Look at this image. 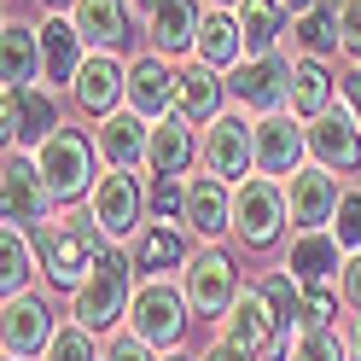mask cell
Masks as SVG:
<instances>
[{"mask_svg":"<svg viewBox=\"0 0 361 361\" xmlns=\"http://www.w3.org/2000/svg\"><path fill=\"white\" fill-rule=\"evenodd\" d=\"M35 257H41V280L59 291H82V280L94 274V262L105 257V233L94 216H59L53 228L35 233Z\"/></svg>","mask_w":361,"mask_h":361,"instance_id":"cell-1","label":"cell"},{"mask_svg":"<svg viewBox=\"0 0 361 361\" xmlns=\"http://www.w3.org/2000/svg\"><path fill=\"white\" fill-rule=\"evenodd\" d=\"M134 257L123 245H105V257L94 262V274L82 280V291H71V321H82L87 332H111L128 321V303H134Z\"/></svg>","mask_w":361,"mask_h":361,"instance_id":"cell-2","label":"cell"},{"mask_svg":"<svg viewBox=\"0 0 361 361\" xmlns=\"http://www.w3.org/2000/svg\"><path fill=\"white\" fill-rule=\"evenodd\" d=\"M0 221L24 233H41L59 221V198L41 175L35 152H6V164H0Z\"/></svg>","mask_w":361,"mask_h":361,"instance_id":"cell-3","label":"cell"},{"mask_svg":"<svg viewBox=\"0 0 361 361\" xmlns=\"http://www.w3.org/2000/svg\"><path fill=\"white\" fill-rule=\"evenodd\" d=\"M35 164H41V175H47V187H53L59 204H87V192L99 187V169H94L99 146H94V134H82L71 123L35 152Z\"/></svg>","mask_w":361,"mask_h":361,"instance_id":"cell-4","label":"cell"},{"mask_svg":"<svg viewBox=\"0 0 361 361\" xmlns=\"http://www.w3.org/2000/svg\"><path fill=\"white\" fill-rule=\"evenodd\" d=\"M187 321H192V303H187V291H180V280H140V291H134V303H128V332L134 338H146V344L164 355L175 350L180 338H187Z\"/></svg>","mask_w":361,"mask_h":361,"instance_id":"cell-5","label":"cell"},{"mask_svg":"<svg viewBox=\"0 0 361 361\" xmlns=\"http://www.w3.org/2000/svg\"><path fill=\"white\" fill-rule=\"evenodd\" d=\"M87 216L99 221L105 245H134L146 233V180L134 169H105L99 187L87 192Z\"/></svg>","mask_w":361,"mask_h":361,"instance_id":"cell-6","label":"cell"},{"mask_svg":"<svg viewBox=\"0 0 361 361\" xmlns=\"http://www.w3.org/2000/svg\"><path fill=\"white\" fill-rule=\"evenodd\" d=\"M216 326H221L216 338L239 344L251 361H286L291 355V332L280 326V314H274V303L262 298V286H245L239 303L228 309V321H216Z\"/></svg>","mask_w":361,"mask_h":361,"instance_id":"cell-7","label":"cell"},{"mask_svg":"<svg viewBox=\"0 0 361 361\" xmlns=\"http://www.w3.org/2000/svg\"><path fill=\"white\" fill-rule=\"evenodd\" d=\"M204 175H221L228 187H239L245 175H257V117L251 111H221L216 123H204V146H198Z\"/></svg>","mask_w":361,"mask_h":361,"instance_id":"cell-8","label":"cell"},{"mask_svg":"<svg viewBox=\"0 0 361 361\" xmlns=\"http://www.w3.org/2000/svg\"><path fill=\"white\" fill-rule=\"evenodd\" d=\"M291 221V204H286V180H268V175H245L233 187V239L262 251L274 245Z\"/></svg>","mask_w":361,"mask_h":361,"instance_id":"cell-9","label":"cell"},{"mask_svg":"<svg viewBox=\"0 0 361 361\" xmlns=\"http://www.w3.org/2000/svg\"><path fill=\"white\" fill-rule=\"evenodd\" d=\"M64 128L53 87H0V134H6V152H41Z\"/></svg>","mask_w":361,"mask_h":361,"instance_id":"cell-10","label":"cell"},{"mask_svg":"<svg viewBox=\"0 0 361 361\" xmlns=\"http://www.w3.org/2000/svg\"><path fill=\"white\" fill-rule=\"evenodd\" d=\"M180 291H187L198 321H228V309L239 303L245 280H239V268H233V257L221 245H204V251L180 268Z\"/></svg>","mask_w":361,"mask_h":361,"instance_id":"cell-11","label":"cell"},{"mask_svg":"<svg viewBox=\"0 0 361 361\" xmlns=\"http://www.w3.org/2000/svg\"><path fill=\"white\" fill-rule=\"evenodd\" d=\"M291 64L286 53H262V59H239L228 71V99L251 117H274L291 105Z\"/></svg>","mask_w":361,"mask_h":361,"instance_id":"cell-12","label":"cell"},{"mask_svg":"<svg viewBox=\"0 0 361 361\" xmlns=\"http://www.w3.org/2000/svg\"><path fill=\"white\" fill-rule=\"evenodd\" d=\"M53 332H59V321H53V303L41 298V291L0 298V344H6V355H18V361L47 355Z\"/></svg>","mask_w":361,"mask_h":361,"instance_id":"cell-13","label":"cell"},{"mask_svg":"<svg viewBox=\"0 0 361 361\" xmlns=\"http://www.w3.org/2000/svg\"><path fill=\"white\" fill-rule=\"evenodd\" d=\"M303 164H309V123H298L291 111L257 117V175L291 180Z\"/></svg>","mask_w":361,"mask_h":361,"instance_id":"cell-14","label":"cell"},{"mask_svg":"<svg viewBox=\"0 0 361 361\" xmlns=\"http://www.w3.org/2000/svg\"><path fill=\"white\" fill-rule=\"evenodd\" d=\"M309 164H321L332 175H355L361 169V123H355V111L344 99L309 123Z\"/></svg>","mask_w":361,"mask_h":361,"instance_id":"cell-15","label":"cell"},{"mask_svg":"<svg viewBox=\"0 0 361 361\" xmlns=\"http://www.w3.org/2000/svg\"><path fill=\"white\" fill-rule=\"evenodd\" d=\"M338 198H344L338 175H332V169H321V164H303L298 175L286 180L291 228H298V233H321V228H332V216H338Z\"/></svg>","mask_w":361,"mask_h":361,"instance_id":"cell-16","label":"cell"},{"mask_svg":"<svg viewBox=\"0 0 361 361\" xmlns=\"http://www.w3.org/2000/svg\"><path fill=\"white\" fill-rule=\"evenodd\" d=\"M71 99H76L82 117H94V123L111 117V111H123L128 105V64L117 53H87L82 76L71 82Z\"/></svg>","mask_w":361,"mask_h":361,"instance_id":"cell-17","label":"cell"},{"mask_svg":"<svg viewBox=\"0 0 361 361\" xmlns=\"http://www.w3.org/2000/svg\"><path fill=\"white\" fill-rule=\"evenodd\" d=\"M128 111H140L146 123H164L169 111H180V71L164 53H140L128 64Z\"/></svg>","mask_w":361,"mask_h":361,"instance_id":"cell-18","label":"cell"},{"mask_svg":"<svg viewBox=\"0 0 361 361\" xmlns=\"http://www.w3.org/2000/svg\"><path fill=\"white\" fill-rule=\"evenodd\" d=\"M180 228H187L198 245H221L233 233V187L221 175L187 180V216H180Z\"/></svg>","mask_w":361,"mask_h":361,"instance_id":"cell-19","label":"cell"},{"mask_svg":"<svg viewBox=\"0 0 361 361\" xmlns=\"http://www.w3.org/2000/svg\"><path fill=\"white\" fill-rule=\"evenodd\" d=\"M94 146L105 157V169H146V152H152V123L140 117V111H111V117L94 123Z\"/></svg>","mask_w":361,"mask_h":361,"instance_id":"cell-20","label":"cell"},{"mask_svg":"<svg viewBox=\"0 0 361 361\" xmlns=\"http://www.w3.org/2000/svg\"><path fill=\"white\" fill-rule=\"evenodd\" d=\"M87 64V41L76 35L71 12H47L41 18V87H71Z\"/></svg>","mask_w":361,"mask_h":361,"instance_id":"cell-21","label":"cell"},{"mask_svg":"<svg viewBox=\"0 0 361 361\" xmlns=\"http://www.w3.org/2000/svg\"><path fill=\"white\" fill-rule=\"evenodd\" d=\"M198 146H204L198 123L187 117V111H169L164 123H152V152H146V169H152V175L180 180V175L198 164Z\"/></svg>","mask_w":361,"mask_h":361,"instance_id":"cell-22","label":"cell"},{"mask_svg":"<svg viewBox=\"0 0 361 361\" xmlns=\"http://www.w3.org/2000/svg\"><path fill=\"white\" fill-rule=\"evenodd\" d=\"M198 24H204L198 0H152V6H146L152 53H164V59H187V53H198Z\"/></svg>","mask_w":361,"mask_h":361,"instance_id":"cell-23","label":"cell"},{"mask_svg":"<svg viewBox=\"0 0 361 361\" xmlns=\"http://www.w3.org/2000/svg\"><path fill=\"white\" fill-rule=\"evenodd\" d=\"M71 24L87 41V53H123L134 35V6L128 0H76Z\"/></svg>","mask_w":361,"mask_h":361,"instance_id":"cell-24","label":"cell"},{"mask_svg":"<svg viewBox=\"0 0 361 361\" xmlns=\"http://www.w3.org/2000/svg\"><path fill=\"white\" fill-rule=\"evenodd\" d=\"M344 245H338L332 228L321 233H291V251H286V274L298 286H338V268H344Z\"/></svg>","mask_w":361,"mask_h":361,"instance_id":"cell-25","label":"cell"},{"mask_svg":"<svg viewBox=\"0 0 361 361\" xmlns=\"http://www.w3.org/2000/svg\"><path fill=\"white\" fill-rule=\"evenodd\" d=\"M134 268H140V280H164L175 268H187L192 251H187V228H169V221H152V228L128 245Z\"/></svg>","mask_w":361,"mask_h":361,"instance_id":"cell-26","label":"cell"},{"mask_svg":"<svg viewBox=\"0 0 361 361\" xmlns=\"http://www.w3.org/2000/svg\"><path fill=\"white\" fill-rule=\"evenodd\" d=\"M291 47H298V59L344 53V0H321L303 18H291Z\"/></svg>","mask_w":361,"mask_h":361,"instance_id":"cell-27","label":"cell"},{"mask_svg":"<svg viewBox=\"0 0 361 361\" xmlns=\"http://www.w3.org/2000/svg\"><path fill=\"white\" fill-rule=\"evenodd\" d=\"M0 82L6 87H35L41 82V24L6 18V30H0Z\"/></svg>","mask_w":361,"mask_h":361,"instance_id":"cell-28","label":"cell"},{"mask_svg":"<svg viewBox=\"0 0 361 361\" xmlns=\"http://www.w3.org/2000/svg\"><path fill=\"white\" fill-rule=\"evenodd\" d=\"M332 105H338V76L326 71V59H298L291 64V105L286 111L298 123H314Z\"/></svg>","mask_w":361,"mask_h":361,"instance_id":"cell-29","label":"cell"},{"mask_svg":"<svg viewBox=\"0 0 361 361\" xmlns=\"http://www.w3.org/2000/svg\"><path fill=\"white\" fill-rule=\"evenodd\" d=\"M239 35H245V59H262V53H280V35L291 24L286 0H239Z\"/></svg>","mask_w":361,"mask_h":361,"instance_id":"cell-30","label":"cell"},{"mask_svg":"<svg viewBox=\"0 0 361 361\" xmlns=\"http://www.w3.org/2000/svg\"><path fill=\"white\" fill-rule=\"evenodd\" d=\"M221 99H228V76H221L216 64L192 59L187 71H180V111H187L192 123H216L221 111H228Z\"/></svg>","mask_w":361,"mask_h":361,"instance_id":"cell-31","label":"cell"},{"mask_svg":"<svg viewBox=\"0 0 361 361\" xmlns=\"http://www.w3.org/2000/svg\"><path fill=\"white\" fill-rule=\"evenodd\" d=\"M35 274H41L35 233L6 228V221H0V298H18V291H30V280H35Z\"/></svg>","mask_w":361,"mask_h":361,"instance_id":"cell-32","label":"cell"},{"mask_svg":"<svg viewBox=\"0 0 361 361\" xmlns=\"http://www.w3.org/2000/svg\"><path fill=\"white\" fill-rule=\"evenodd\" d=\"M192 59L216 64V71H233V64L245 59L239 18H233V12H204V24H198V53H192Z\"/></svg>","mask_w":361,"mask_h":361,"instance_id":"cell-33","label":"cell"},{"mask_svg":"<svg viewBox=\"0 0 361 361\" xmlns=\"http://www.w3.org/2000/svg\"><path fill=\"white\" fill-rule=\"evenodd\" d=\"M262 298L274 303V314H280V326H286V332H303V326H309V291H303L298 280H291L286 268L262 280Z\"/></svg>","mask_w":361,"mask_h":361,"instance_id":"cell-34","label":"cell"},{"mask_svg":"<svg viewBox=\"0 0 361 361\" xmlns=\"http://www.w3.org/2000/svg\"><path fill=\"white\" fill-rule=\"evenodd\" d=\"M41 361H105V344H99V332H87L82 321H64Z\"/></svg>","mask_w":361,"mask_h":361,"instance_id":"cell-35","label":"cell"},{"mask_svg":"<svg viewBox=\"0 0 361 361\" xmlns=\"http://www.w3.org/2000/svg\"><path fill=\"white\" fill-rule=\"evenodd\" d=\"M286 361H350V350H344V338L332 326H303V332H291Z\"/></svg>","mask_w":361,"mask_h":361,"instance_id":"cell-36","label":"cell"},{"mask_svg":"<svg viewBox=\"0 0 361 361\" xmlns=\"http://www.w3.org/2000/svg\"><path fill=\"white\" fill-rule=\"evenodd\" d=\"M146 210H152V221H169V228H180V216H187V180L152 175V187H146Z\"/></svg>","mask_w":361,"mask_h":361,"instance_id":"cell-37","label":"cell"},{"mask_svg":"<svg viewBox=\"0 0 361 361\" xmlns=\"http://www.w3.org/2000/svg\"><path fill=\"white\" fill-rule=\"evenodd\" d=\"M332 233L344 251H361V187H344L338 198V216H332Z\"/></svg>","mask_w":361,"mask_h":361,"instance_id":"cell-38","label":"cell"},{"mask_svg":"<svg viewBox=\"0 0 361 361\" xmlns=\"http://www.w3.org/2000/svg\"><path fill=\"white\" fill-rule=\"evenodd\" d=\"M105 361H164V355H157L146 338H134L123 326V332H105Z\"/></svg>","mask_w":361,"mask_h":361,"instance_id":"cell-39","label":"cell"},{"mask_svg":"<svg viewBox=\"0 0 361 361\" xmlns=\"http://www.w3.org/2000/svg\"><path fill=\"white\" fill-rule=\"evenodd\" d=\"M338 298H344L350 314H361V251H350L344 268H338Z\"/></svg>","mask_w":361,"mask_h":361,"instance_id":"cell-40","label":"cell"},{"mask_svg":"<svg viewBox=\"0 0 361 361\" xmlns=\"http://www.w3.org/2000/svg\"><path fill=\"white\" fill-rule=\"evenodd\" d=\"M344 59L361 64V0H344Z\"/></svg>","mask_w":361,"mask_h":361,"instance_id":"cell-41","label":"cell"},{"mask_svg":"<svg viewBox=\"0 0 361 361\" xmlns=\"http://www.w3.org/2000/svg\"><path fill=\"white\" fill-rule=\"evenodd\" d=\"M338 99H344L355 111V123H361V64H350V76H338Z\"/></svg>","mask_w":361,"mask_h":361,"instance_id":"cell-42","label":"cell"},{"mask_svg":"<svg viewBox=\"0 0 361 361\" xmlns=\"http://www.w3.org/2000/svg\"><path fill=\"white\" fill-rule=\"evenodd\" d=\"M198 361H251V355H245L239 344H228V338H216V344H210L204 355H198Z\"/></svg>","mask_w":361,"mask_h":361,"instance_id":"cell-43","label":"cell"},{"mask_svg":"<svg viewBox=\"0 0 361 361\" xmlns=\"http://www.w3.org/2000/svg\"><path fill=\"white\" fill-rule=\"evenodd\" d=\"M344 350H350V361H361V314L344 326Z\"/></svg>","mask_w":361,"mask_h":361,"instance_id":"cell-44","label":"cell"},{"mask_svg":"<svg viewBox=\"0 0 361 361\" xmlns=\"http://www.w3.org/2000/svg\"><path fill=\"white\" fill-rule=\"evenodd\" d=\"M309 6H321V0H286V12H291V18H303Z\"/></svg>","mask_w":361,"mask_h":361,"instance_id":"cell-45","label":"cell"},{"mask_svg":"<svg viewBox=\"0 0 361 361\" xmlns=\"http://www.w3.org/2000/svg\"><path fill=\"white\" fill-rule=\"evenodd\" d=\"M204 12H239V0H204Z\"/></svg>","mask_w":361,"mask_h":361,"instance_id":"cell-46","label":"cell"},{"mask_svg":"<svg viewBox=\"0 0 361 361\" xmlns=\"http://www.w3.org/2000/svg\"><path fill=\"white\" fill-rule=\"evenodd\" d=\"M41 6H47V12H71L76 0H41Z\"/></svg>","mask_w":361,"mask_h":361,"instance_id":"cell-47","label":"cell"},{"mask_svg":"<svg viewBox=\"0 0 361 361\" xmlns=\"http://www.w3.org/2000/svg\"><path fill=\"white\" fill-rule=\"evenodd\" d=\"M164 361H198V355H180V350H164Z\"/></svg>","mask_w":361,"mask_h":361,"instance_id":"cell-48","label":"cell"},{"mask_svg":"<svg viewBox=\"0 0 361 361\" xmlns=\"http://www.w3.org/2000/svg\"><path fill=\"white\" fill-rule=\"evenodd\" d=\"M128 6H140V12H146V6H152V0H128Z\"/></svg>","mask_w":361,"mask_h":361,"instance_id":"cell-49","label":"cell"},{"mask_svg":"<svg viewBox=\"0 0 361 361\" xmlns=\"http://www.w3.org/2000/svg\"><path fill=\"white\" fill-rule=\"evenodd\" d=\"M6 361H18V355H6Z\"/></svg>","mask_w":361,"mask_h":361,"instance_id":"cell-50","label":"cell"}]
</instances>
